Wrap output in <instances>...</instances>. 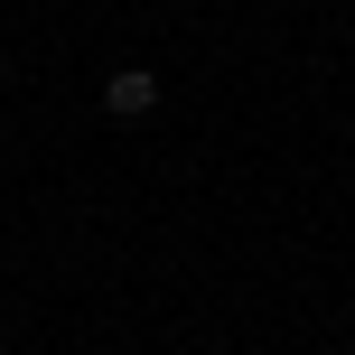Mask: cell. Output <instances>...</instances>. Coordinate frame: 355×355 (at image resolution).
Wrapping results in <instances>:
<instances>
[{
	"label": "cell",
	"mask_w": 355,
	"mask_h": 355,
	"mask_svg": "<svg viewBox=\"0 0 355 355\" xmlns=\"http://www.w3.org/2000/svg\"><path fill=\"white\" fill-rule=\"evenodd\" d=\"M103 103L122 112V122H141V112H159V75H150V66H122V75L103 85Z\"/></svg>",
	"instance_id": "1"
},
{
	"label": "cell",
	"mask_w": 355,
	"mask_h": 355,
	"mask_svg": "<svg viewBox=\"0 0 355 355\" xmlns=\"http://www.w3.org/2000/svg\"><path fill=\"white\" fill-rule=\"evenodd\" d=\"M0 355H10V346H0Z\"/></svg>",
	"instance_id": "2"
}]
</instances>
